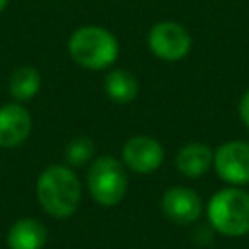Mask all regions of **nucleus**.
Here are the masks:
<instances>
[{
  "label": "nucleus",
  "mask_w": 249,
  "mask_h": 249,
  "mask_svg": "<svg viewBox=\"0 0 249 249\" xmlns=\"http://www.w3.org/2000/svg\"><path fill=\"white\" fill-rule=\"evenodd\" d=\"M37 200L41 208L53 218L72 216L82 200V185L78 175L68 165H49L37 179Z\"/></svg>",
  "instance_id": "f257e3e1"
},
{
  "label": "nucleus",
  "mask_w": 249,
  "mask_h": 249,
  "mask_svg": "<svg viewBox=\"0 0 249 249\" xmlns=\"http://www.w3.org/2000/svg\"><path fill=\"white\" fill-rule=\"evenodd\" d=\"M68 53L86 70H105L119 56V41L101 25H82L70 35Z\"/></svg>",
  "instance_id": "f03ea898"
},
{
  "label": "nucleus",
  "mask_w": 249,
  "mask_h": 249,
  "mask_svg": "<svg viewBox=\"0 0 249 249\" xmlns=\"http://www.w3.org/2000/svg\"><path fill=\"white\" fill-rule=\"evenodd\" d=\"M212 228L224 235L237 237L249 231V193L230 187L218 191L206 208Z\"/></svg>",
  "instance_id": "7ed1b4c3"
},
{
  "label": "nucleus",
  "mask_w": 249,
  "mask_h": 249,
  "mask_svg": "<svg viewBox=\"0 0 249 249\" xmlns=\"http://www.w3.org/2000/svg\"><path fill=\"white\" fill-rule=\"evenodd\" d=\"M128 187L124 163L113 156H99L88 169V191L101 206H117Z\"/></svg>",
  "instance_id": "20e7f679"
},
{
  "label": "nucleus",
  "mask_w": 249,
  "mask_h": 249,
  "mask_svg": "<svg viewBox=\"0 0 249 249\" xmlns=\"http://www.w3.org/2000/svg\"><path fill=\"white\" fill-rule=\"evenodd\" d=\"M191 35L177 21H158L148 31V49L165 62L181 60L191 51Z\"/></svg>",
  "instance_id": "39448f33"
},
{
  "label": "nucleus",
  "mask_w": 249,
  "mask_h": 249,
  "mask_svg": "<svg viewBox=\"0 0 249 249\" xmlns=\"http://www.w3.org/2000/svg\"><path fill=\"white\" fill-rule=\"evenodd\" d=\"M220 179L231 185L249 183V144L241 140H231L222 144L214 152L212 160Z\"/></svg>",
  "instance_id": "423d86ee"
},
{
  "label": "nucleus",
  "mask_w": 249,
  "mask_h": 249,
  "mask_svg": "<svg viewBox=\"0 0 249 249\" xmlns=\"http://www.w3.org/2000/svg\"><path fill=\"white\" fill-rule=\"evenodd\" d=\"M123 163L126 169L134 171V173H152L156 171L161 161H163V146L146 134H136L130 136L124 144H123Z\"/></svg>",
  "instance_id": "0eeeda50"
},
{
  "label": "nucleus",
  "mask_w": 249,
  "mask_h": 249,
  "mask_svg": "<svg viewBox=\"0 0 249 249\" xmlns=\"http://www.w3.org/2000/svg\"><path fill=\"white\" fill-rule=\"evenodd\" d=\"M161 210L175 224H193L202 214V200L193 189L177 185L163 193Z\"/></svg>",
  "instance_id": "6e6552de"
},
{
  "label": "nucleus",
  "mask_w": 249,
  "mask_h": 249,
  "mask_svg": "<svg viewBox=\"0 0 249 249\" xmlns=\"http://www.w3.org/2000/svg\"><path fill=\"white\" fill-rule=\"evenodd\" d=\"M33 119L31 113L18 101L0 107V146L16 148L27 140L31 134Z\"/></svg>",
  "instance_id": "1a4fd4ad"
},
{
  "label": "nucleus",
  "mask_w": 249,
  "mask_h": 249,
  "mask_svg": "<svg viewBox=\"0 0 249 249\" xmlns=\"http://www.w3.org/2000/svg\"><path fill=\"white\" fill-rule=\"evenodd\" d=\"M6 241L10 249H43L47 243V228L37 218H21L10 226Z\"/></svg>",
  "instance_id": "9d476101"
},
{
  "label": "nucleus",
  "mask_w": 249,
  "mask_h": 249,
  "mask_svg": "<svg viewBox=\"0 0 249 249\" xmlns=\"http://www.w3.org/2000/svg\"><path fill=\"white\" fill-rule=\"evenodd\" d=\"M214 152L202 144V142H189L185 144L177 156H175V165L185 177H200L208 171L212 165Z\"/></svg>",
  "instance_id": "9b49d317"
},
{
  "label": "nucleus",
  "mask_w": 249,
  "mask_h": 249,
  "mask_svg": "<svg viewBox=\"0 0 249 249\" xmlns=\"http://www.w3.org/2000/svg\"><path fill=\"white\" fill-rule=\"evenodd\" d=\"M103 89L115 103H128L138 95V80L132 72L117 68L103 78Z\"/></svg>",
  "instance_id": "f8f14e48"
},
{
  "label": "nucleus",
  "mask_w": 249,
  "mask_h": 249,
  "mask_svg": "<svg viewBox=\"0 0 249 249\" xmlns=\"http://www.w3.org/2000/svg\"><path fill=\"white\" fill-rule=\"evenodd\" d=\"M8 89L14 101H29L41 89V76L33 66H19L12 72Z\"/></svg>",
  "instance_id": "ddd939ff"
},
{
  "label": "nucleus",
  "mask_w": 249,
  "mask_h": 249,
  "mask_svg": "<svg viewBox=\"0 0 249 249\" xmlns=\"http://www.w3.org/2000/svg\"><path fill=\"white\" fill-rule=\"evenodd\" d=\"M93 152H95L93 140L88 136H78V138L70 140V144L66 146V160L70 165L78 167V165H84L86 161H89L93 158Z\"/></svg>",
  "instance_id": "4468645a"
},
{
  "label": "nucleus",
  "mask_w": 249,
  "mask_h": 249,
  "mask_svg": "<svg viewBox=\"0 0 249 249\" xmlns=\"http://www.w3.org/2000/svg\"><path fill=\"white\" fill-rule=\"evenodd\" d=\"M239 117L245 123V126L249 128V89L243 93V97L239 101Z\"/></svg>",
  "instance_id": "2eb2a0df"
},
{
  "label": "nucleus",
  "mask_w": 249,
  "mask_h": 249,
  "mask_svg": "<svg viewBox=\"0 0 249 249\" xmlns=\"http://www.w3.org/2000/svg\"><path fill=\"white\" fill-rule=\"evenodd\" d=\"M8 2H10V0H0V12H4V8L8 6Z\"/></svg>",
  "instance_id": "dca6fc26"
}]
</instances>
